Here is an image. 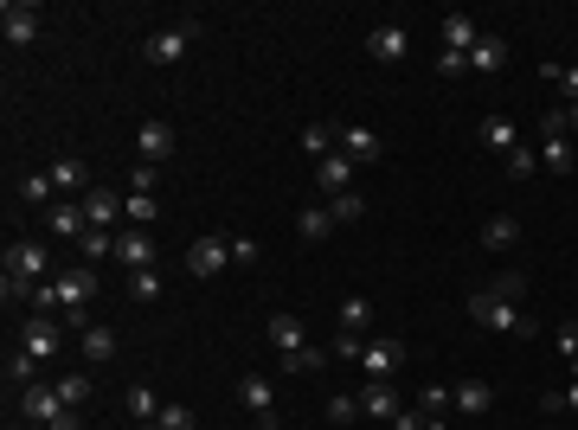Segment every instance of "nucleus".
I'll return each instance as SVG.
<instances>
[{
  "label": "nucleus",
  "instance_id": "obj_38",
  "mask_svg": "<svg viewBox=\"0 0 578 430\" xmlns=\"http://www.w3.org/2000/svg\"><path fill=\"white\" fill-rule=\"evenodd\" d=\"M489 296H495V302H521V296H527V276H521V270L495 276V283H489Z\"/></svg>",
  "mask_w": 578,
  "mask_h": 430
},
{
  "label": "nucleus",
  "instance_id": "obj_1",
  "mask_svg": "<svg viewBox=\"0 0 578 430\" xmlns=\"http://www.w3.org/2000/svg\"><path fill=\"white\" fill-rule=\"evenodd\" d=\"M469 321H476V328H495V334H534V321L521 315V302H495L489 289L469 296Z\"/></svg>",
  "mask_w": 578,
  "mask_h": 430
},
{
  "label": "nucleus",
  "instance_id": "obj_55",
  "mask_svg": "<svg viewBox=\"0 0 578 430\" xmlns=\"http://www.w3.org/2000/svg\"><path fill=\"white\" fill-rule=\"evenodd\" d=\"M424 430H450V424H444V418H424Z\"/></svg>",
  "mask_w": 578,
  "mask_h": 430
},
{
  "label": "nucleus",
  "instance_id": "obj_24",
  "mask_svg": "<svg viewBox=\"0 0 578 430\" xmlns=\"http://www.w3.org/2000/svg\"><path fill=\"white\" fill-rule=\"evenodd\" d=\"M501 65H508V39H501V33H482L476 52H469V71H501Z\"/></svg>",
  "mask_w": 578,
  "mask_h": 430
},
{
  "label": "nucleus",
  "instance_id": "obj_43",
  "mask_svg": "<svg viewBox=\"0 0 578 430\" xmlns=\"http://www.w3.org/2000/svg\"><path fill=\"white\" fill-rule=\"evenodd\" d=\"M148 430H193V411L187 405H161V418L148 424Z\"/></svg>",
  "mask_w": 578,
  "mask_h": 430
},
{
  "label": "nucleus",
  "instance_id": "obj_20",
  "mask_svg": "<svg viewBox=\"0 0 578 430\" xmlns=\"http://www.w3.org/2000/svg\"><path fill=\"white\" fill-rule=\"evenodd\" d=\"M450 405L469 411V418H482V411L495 405V386H482V379H463V386H450Z\"/></svg>",
  "mask_w": 578,
  "mask_h": 430
},
{
  "label": "nucleus",
  "instance_id": "obj_37",
  "mask_svg": "<svg viewBox=\"0 0 578 430\" xmlns=\"http://www.w3.org/2000/svg\"><path fill=\"white\" fill-rule=\"evenodd\" d=\"M52 386H58V398H65V411H78L84 398H90V379L84 373H65V379H52Z\"/></svg>",
  "mask_w": 578,
  "mask_h": 430
},
{
  "label": "nucleus",
  "instance_id": "obj_36",
  "mask_svg": "<svg viewBox=\"0 0 578 430\" xmlns=\"http://www.w3.org/2000/svg\"><path fill=\"white\" fill-rule=\"evenodd\" d=\"M78 251H84V264H103V257H116V232H97V225H90Z\"/></svg>",
  "mask_w": 578,
  "mask_h": 430
},
{
  "label": "nucleus",
  "instance_id": "obj_5",
  "mask_svg": "<svg viewBox=\"0 0 578 430\" xmlns=\"http://www.w3.org/2000/svg\"><path fill=\"white\" fill-rule=\"evenodd\" d=\"M45 232H52V238H71V244H84V232H90L84 199H58V206H45Z\"/></svg>",
  "mask_w": 578,
  "mask_h": 430
},
{
  "label": "nucleus",
  "instance_id": "obj_51",
  "mask_svg": "<svg viewBox=\"0 0 578 430\" xmlns=\"http://www.w3.org/2000/svg\"><path fill=\"white\" fill-rule=\"evenodd\" d=\"M559 353H566V360H578V321H566V328H559Z\"/></svg>",
  "mask_w": 578,
  "mask_h": 430
},
{
  "label": "nucleus",
  "instance_id": "obj_54",
  "mask_svg": "<svg viewBox=\"0 0 578 430\" xmlns=\"http://www.w3.org/2000/svg\"><path fill=\"white\" fill-rule=\"evenodd\" d=\"M559 405H566V411H578V379H572L566 392H559Z\"/></svg>",
  "mask_w": 578,
  "mask_h": 430
},
{
  "label": "nucleus",
  "instance_id": "obj_31",
  "mask_svg": "<svg viewBox=\"0 0 578 430\" xmlns=\"http://www.w3.org/2000/svg\"><path fill=\"white\" fill-rule=\"evenodd\" d=\"M302 148H309L315 161L334 155V122H302Z\"/></svg>",
  "mask_w": 578,
  "mask_h": 430
},
{
  "label": "nucleus",
  "instance_id": "obj_12",
  "mask_svg": "<svg viewBox=\"0 0 578 430\" xmlns=\"http://www.w3.org/2000/svg\"><path fill=\"white\" fill-rule=\"evenodd\" d=\"M225 264H232V244H225V238H193L187 244V270L193 276H219Z\"/></svg>",
  "mask_w": 578,
  "mask_h": 430
},
{
  "label": "nucleus",
  "instance_id": "obj_41",
  "mask_svg": "<svg viewBox=\"0 0 578 430\" xmlns=\"http://www.w3.org/2000/svg\"><path fill=\"white\" fill-rule=\"evenodd\" d=\"M328 212H334V225H347V219H360V212H367V199H360V193H341V199H328Z\"/></svg>",
  "mask_w": 578,
  "mask_h": 430
},
{
  "label": "nucleus",
  "instance_id": "obj_2",
  "mask_svg": "<svg viewBox=\"0 0 578 430\" xmlns=\"http://www.w3.org/2000/svg\"><path fill=\"white\" fill-rule=\"evenodd\" d=\"M200 33H206L200 20H180V26H161V33L148 39V65H167V71H174L180 58H187L193 45H200Z\"/></svg>",
  "mask_w": 578,
  "mask_h": 430
},
{
  "label": "nucleus",
  "instance_id": "obj_15",
  "mask_svg": "<svg viewBox=\"0 0 578 430\" xmlns=\"http://www.w3.org/2000/svg\"><path fill=\"white\" fill-rule=\"evenodd\" d=\"M20 411H26L33 424H52L58 411H65V398H58V386H45V379H33V386L20 392Z\"/></svg>",
  "mask_w": 578,
  "mask_h": 430
},
{
  "label": "nucleus",
  "instance_id": "obj_11",
  "mask_svg": "<svg viewBox=\"0 0 578 430\" xmlns=\"http://www.w3.org/2000/svg\"><path fill=\"white\" fill-rule=\"evenodd\" d=\"M399 392H392V379H367V392H360V418H373V424H392L399 418Z\"/></svg>",
  "mask_w": 578,
  "mask_h": 430
},
{
  "label": "nucleus",
  "instance_id": "obj_33",
  "mask_svg": "<svg viewBox=\"0 0 578 430\" xmlns=\"http://www.w3.org/2000/svg\"><path fill=\"white\" fill-rule=\"evenodd\" d=\"M501 161H508V174H514V180L540 174V148H527V142H514V148H508V155H501Z\"/></svg>",
  "mask_w": 578,
  "mask_h": 430
},
{
  "label": "nucleus",
  "instance_id": "obj_6",
  "mask_svg": "<svg viewBox=\"0 0 578 430\" xmlns=\"http://www.w3.org/2000/svg\"><path fill=\"white\" fill-rule=\"evenodd\" d=\"M238 398H245V411L257 418V430L277 424V392H270V379H264V373H245V379H238Z\"/></svg>",
  "mask_w": 578,
  "mask_h": 430
},
{
  "label": "nucleus",
  "instance_id": "obj_8",
  "mask_svg": "<svg viewBox=\"0 0 578 430\" xmlns=\"http://www.w3.org/2000/svg\"><path fill=\"white\" fill-rule=\"evenodd\" d=\"M116 264H123L129 276L155 270V232H142V225H135V232H116Z\"/></svg>",
  "mask_w": 578,
  "mask_h": 430
},
{
  "label": "nucleus",
  "instance_id": "obj_22",
  "mask_svg": "<svg viewBox=\"0 0 578 430\" xmlns=\"http://www.w3.org/2000/svg\"><path fill=\"white\" fill-rule=\"evenodd\" d=\"M328 232H334V212H328V199H322V206H302V212H296V238H302V244H322Z\"/></svg>",
  "mask_w": 578,
  "mask_h": 430
},
{
  "label": "nucleus",
  "instance_id": "obj_49",
  "mask_svg": "<svg viewBox=\"0 0 578 430\" xmlns=\"http://www.w3.org/2000/svg\"><path fill=\"white\" fill-rule=\"evenodd\" d=\"M437 71H444V78H463L469 58H463V52H437Z\"/></svg>",
  "mask_w": 578,
  "mask_h": 430
},
{
  "label": "nucleus",
  "instance_id": "obj_9",
  "mask_svg": "<svg viewBox=\"0 0 578 430\" xmlns=\"http://www.w3.org/2000/svg\"><path fill=\"white\" fill-rule=\"evenodd\" d=\"M20 347L33 353V360H52V353L65 347V328H58L52 315H33V321H26V328H20Z\"/></svg>",
  "mask_w": 578,
  "mask_h": 430
},
{
  "label": "nucleus",
  "instance_id": "obj_30",
  "mask_svg": "<svg viewBox=\"0 0 578 430\" xmlns=\"http://www.w3.org/2000/svg\"><path fill=\"white\" fill-rule=\"evenodd\" d=\"M482 142H489V148H495V155H508V148H514V142H521V129H514V122H508V116H489V122H482Z\"/></svg>",
  "mask_w": 578,
  "mask_h": 430
},
{
  "label": "nucleus",
  "instance_id": "obj_17",
  "mask_svg": "<svg viewBox=\"0 0 578 430\" xmlns=\"http://www.w3.org/2000/svg\"><path fill=\"white\" fill-rule=\"evenodd\" d=\"M84 212H90V225H97V232H110V225L123 219V199H116V187H90V193H84Z\"/></svg>",
  "mask_w": 578,
  "mask_h": 430
},
{
  "label": "nucleus",
  "instance_id": "obj_40",
  "mask_svg": "<svg viewBox=\"0 0 578 430\" xmlns=\"http://www.w3.org/2000/svg\"><path fill=\"white\" fill-rule=\"evenodd\" d=\"M129 296H135V302H155V296H161V270H135V276H129Z\"/></svg>",
  "mask_w": 578,
  "mask_h": 430
},
{
  "label": "nucleus",
  "instance_id": "obj_47",
  "mask_svg": "<svg viewBox=\"0 0 578 430\" xmlns=\"http://www.w3.org/2000/svg\"><path fill=\"white\" fill-rule=\"evenodd\" d=\"M354 418H360V398H347V392L328 398V424H354Z\"/></svg>",
  "mask_w": 578,
  "mask_h": 430
},
{
  "label": "nucleus",
  "instance_id": "obj_56",
  "mask_svg": "<svg viewBox=\"0 0 578 430\" xmlns=\"http://www.w3.org/2000/svg\"><path fill=\"white\" fill-rule=\"evenodd\" d=\"M566 110H572V129H578V103H566Z\"/></svg>",
  "mask_w": 578,
  "mask_h": 430
},
{
  "label": "nucleus",
  "instance_id": "obj_3",
  "mask_svg": "<svg viewBox=\"0 0 578 430\" xmlns=\"http://www.w3.org/2000/svg\"><path fill=\"white\" fill-rule=\"evenodd\" d=\"M0 270L7 276H20V283H33L39 289V276H52V251L33 238H20V244H7V257H0Z\"/></svg>",
  "mask_w": 578,
  "mask_h": 430
},
{
  "label": "nucleus",
  "instance_id": "obj_10",
  "mask_svg": "<svg viewBox=\"0 0 578 430\" xmlns=\"http://www.w3.org/2000/svg\"><path fill=\"white\" fill-rule=\"evenodd\" d=\"M367 52L379 58V65H405V58H412V33H405V26H373Z\"/></svg>",
  "mask_w": 578,
  "mask_h": 430
},
{
  "label": "nucleus",
  "instance_id": "obj_53",
  "mask_svg": "<svg viewBox=\"0 0 578 430\" xmlns=\"http://www.w3.org/2000/svg\"><path fill=\"white\" fill-rule=\"evenodd\" d=\"M45 430H84V424H78V411H58V418L45 424Z\"/></svg>",
  "mask_w": 578,
  "mask_h": 430
},
{
  "label": "nucleus",
  "instance_id": "obj_27",
  "mask_svg": "<svg viewBox=\"0 0 578 430\" xmlns=\"http://www.w3.org/2000/svg\"><path fill=\"white\" fill-rule=\"evenodd\" d=\"M78 341H84V360H90V366H110V360H116V334H110V328H84Z\"/></svg>",
  "mask_w": 578,
  "mask_h": 430
},
{
  "label": "nucleus",
  "instance_id": "obj_4",
  "mask_svg": "<svg viewBox=\"0 0 578 430\" xmlns=\"http://www.w3.org/2000/svg\"><path fill=\"white\" fill-rule=\"evenodd\" d=\"M405 366V341H392V334H373L367 347H360V373L367 379H392Z\"/></svg>",
  "mask_w": 578,
  "mask_h": 430
},
{
  "label": "nucleus",
  "instance_id": "obj_45",
  "mask_svg": "<svg viewBox=\"0 0 578 430\" xmlns=\"http://www.w3.org/2000/svg\"><path fill=\"white\" fill-rule=\"evenodd\" d=\"M540 71H546L559 90H566V103H578V71H572V65H540Z\"/></svg>",
  "mask_w": 578,
  "mask_h": 430
},
{
  "label": "nucleus",
  "instance_id": "obj_19",
  "mask_svg": "<svg viewBox=\"0 0 578 430\" xmlns=\"http://www.w3.org/2000/svg\"><path fill=\"white\" fill-rule=\"evenodd\" d=\"M315 180H322V193H328V199L354 193V161H347V155H328L322 167H315Z\"/></svg>",
  "mask_w": 578,
  "mask_h": 430
},
{
  "label": "nucleus",
  "instance_id": "obj_48",
  "mask_svg": "<svg viewBox=\"0 0 578 430\" xmlns=\"http://www.w3.org/2000/svg\"><path fill=\"white\" fill-rule=\"evenodd\" d=\"M360 347H367V334H334V360H360Z\"/></svg>",
  "mask_w": 578,
  "mask_h": 430
},
{
  "label": "nucleus",
  "instance_id": "obj_23",
  "mask_svg": "<svg viewBox=\"0 0 578 430\" xmlns=\"http://www.w3.org/2000/svg\"><path fill=\"white\" fill-rule=\"evenodd\" d=\"M135 142H142V161H167L174 155V129H167V122H142V135H135Z\"/></svg>",
  "mask_w": 578,
  "mask_h": 430
},
{
  "label": "nucleus",
  "instance_id": "obj_7",
  "mask_svg": "<svg viewBox=\"0 0 578 430\" xmlns=\"http://www.w3.org/2000/svg\"><path fill=\"white\" fill-rule=\"evenodd\" d=\"M90 296H97V276L90 270H65V276H52V302L58 309H90Z\"/></svg>",
  "mask_w": 578,
  "mask_h": 430
},
{
  "label": "nucleus",
  "instance_id": "obj_42",
  "mask_svg": "<svg viewBox=\"0 0 578 430\" xmlns=\"http://www.w3.org/2000/svg\"><path fill=\"white\" fill-rule=\"evenodd\" d=\"M33 373H39V360H33L26 347H13V353H7V379H26V386H33Z\"/></svg>",
  "mask_w": 578,
  "mask_h": 430
},
{
  "label": "nucleus",
  "instance_id": "obj_28",
  "mask_svg": "<svg viewBox=\"0 0 578 430\" xmlns=\"http://www.w3.org/2000/svg\"><path fill=\"white\" fill-rule=\"evenodd\" d=\"M123 219H135V225L148 232V225L161 219V199H155V193H123Z\"/></svg>",
  "mask_w": 578,
  "mask_h": 430
},
{
  "label": "nucleus",
  "instance_id": "obj_13",
  "mask_svg": "<svg viewBox=\"0 0 578 430\" xmlns=\"http://www.w3.org/2000/svg\"><path fill=\"white\" fill-rule=\"evenodd\" d=\"M0 33H7V45H33V39H39V7H33V0H20V7L7 0V13H0Z\"/></svg>",
  "mask_w": 578,
  "mask_h": 430
},
{
  "label": "nucleus",
  "instance_id": "obj_50",
  "mask_svg": "<svg viewBox=\"0 0 578 430\" xmlns=\"http://www.w3.org/2000/svg\"><path fill=\"white\" fill-rule=\"evenodd\" d=\"M232 264H257V238H232Z\"/></svg>",
  "mask_w": 578,
  "mask_h": 430
},
{
  "label": "nucleus",
  "instance_id": "obj_26",
  "mask_svg": "<svg viewBox=\"0 0 578 430\" xmlns=\"http://www.w3.org/2000/svg\"><path fill=\"white\" fill-rule=\"evenodd\" d=\"M514 238H521V219H508V212H495V219L482 225V251H508Z\"/></svg>",
  "mask_w": 578,
  "mask_h": 430
},
{
  "label": "nucleus",
  "instance_id": "obj_18",
  "mask_svg": "<svg viewBox=\"0 0 578 430\" xmlns=\"http://www.w3.org/2000/svg\"><path fill=\"white\" fill-rule=\"evenodd\" d=\"M123 411H129V424H135V430H148V424L161 418V398H155V386H142V379H135L129 398H123Z\"/></svg>",
  "mask_w": 578,
  "mask_h": 430
},
{
  "label": "nucleus",
  "instance_id": "obj_32",
  "mask_svg": "<svg viewBox=\"0 0 578 430\" xmlns=\"http://www.w3.org/2000/svg\"><path fill=\"white\" fill-rule=\"evenodd\" d=\"M328 360L334 353H322V347H296V353H283V373H322Z\"/></svg>",
  "mask_w": 578,
  "mask_h": 430
},
{
  "label": "nucleus",
  "instance_id": "obj_16",
  "mask_svg": "<svg viewBox=\"0 0 578 430\" xmlns=\"http://www.w3.org/2000/svg\"><path fill=\"white\" fill-rule=\"evenodd\" d=\"M334 135H341V155L347 161H379V155H386V142H379V135L373 129H360V122H347V129H334Z\"/></svg>",
  "mask_w": 578,
  "mask_h": 430
},
{
  "label": "nucleus",
  "instance_id": "obj_29",
  "mask_svg": "<svg viewBox=\"0 0 578 430\" xmlns=\"http://www.w3.org/2000/svg\"><path fill=\"white\" fill-rule=\"evenodd\" d=\"M373 328V302L367 296H347L341 302V334H367Z\"/></svg>",
  "mask_w": 578,
  "mask_h": 430
},
{
  "label": "nucleus",
  "instance_id": "obj_21",
  "mask_svg": "<svg viewBox=\"0 0 578 430\" xmlns=\"http://www.w3.org/2000/svg\"><path fill=\"white\" fill-rule=\"evenodd\" d=\"M476 39H482V33H476V20H469V13H444V52H463V58H469V52H476Z\"/></svg>",
  "mask_w": 578,
  "mask_h": 430
},
{
  "label": "nucleus",
  "instance_id": "obj_39",
  "mask_svg": "<svg viewBox=\"0 0 578 430\" xmlns=\"http://www.w3.org/2000/svg\"><path fill=\"white\" fill-rule=\"evenodd\" d=\"M553 135H572V110H566V103H553V110L540 116V142H553Z\"/></svg>",
  "mask_w": 578,
  "mask_h": 430
},
{
  "label": "nucleus",
  "instance_id": "obj_44",
  "mask_svg": "<svg viewBox=\"0 0 578 430\" xmlns=\"http://www.w3.org/2000/svg\"><path fill=\"white\" fill-rule=\"evenodd\" d=\"M418 411H424V418H444V411H450V386H424Z\"/></svg>",
  "mask_w": 578,
  "mask_h": 430
},
{
  "label": "nucleus",
  "instance_id": "obj_34",
  "mask_svg": "<svg viewBox=\"0 0 578 430\" xmlns=\"http://www.w3.org/2000/svg\"><path fill=\"white\" fill-rule=\"evenodd\" d=\"M540 167H553V174H572V142H566V135L540 142Z\"/></svg>",
  "mask_w": 578,
  "mask_h": 430
},
{
  "label": "nucleus",
  "instance_id": "obj_25",
  "mask_svg": "<svg viewBox=\"0 0 578 430\" xmlns=\"http://www.w3.org/2000/svg\"><path fill=\"white\" fill-rule=\"evenodd\" d=\"M270 347H277V353H296V347H302V321L289 315V309L270 315Z\"/></svg>",
  "mask_w": 578,
  "mask_h": 430
},
{
  "label": "nucleus",
  "instance_id": "obj_14",
  "mask_svg": "<svg viewBox=\"0 0 578 430\" xmlns=\"http://www.w3.org/2000/svg\"><path fill=\"white\" fill-rule=\"evenodd\" d=\"M45 174H52V187H58V199H84V193H90V167H84L78 155L52 161V167H45Z\"/></svg>",
  "mask_w": 578,
  "mask_h": 430
},
{
  "label": "nucleus",
  "instance_id": "obj_35",
  "mask_svg": "<svg viewBox=\"0 0 578 430\" xmlns=\"http://www.w3.org/2000/svg\"><path fill=\"white\" fill-rule=\"evenodd\" d=\"M52 193H58L52 174H26V180H20V199H26V206H58Z\"/></svg>",
  "mask_w": 578,
  "mask_h": 430
},
{
  "label": "nucleus",
  "instance_id": "obj_52",
  "mask_svg": "<svg viewBox=\"0 0 578 430\" xmlns=\"http://www.w3.org/2000/svg\"><path fill=\"white\" fill-rule=\"evenodd\" d=\"M392 430H424V411H399V418H392Z\"/></svg>",
  "mask_w": 578,
  "mask_h": 430
},
{
  "label": "nucleus",
  "instance_id": "obj_46",
  "mask_svg": "<svg viewBox=\"0 0 578 430\" xmlns=\"http://www.w3.org/2000/svg\"><path fill=\"white\" fill-rule=\"evenodd\" d=\"M155 180H161V167H155V161L129 167V193H155Z\"/></svg>",
  "mask_w": 578,
  "mask_h": 430
}]
</instances>
